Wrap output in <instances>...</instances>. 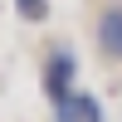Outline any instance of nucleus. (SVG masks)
<instances>
[{
	"label": "nucleus",
	"mask_w": 122,
	"mask_h": 122,
	"mask_svg": "<svg viewBox=\"0 0 122 122\" xmlns=\"http://www.w3.org/2000/svg\"><path fill=\"white\" fill-rule=\"evenodd\" d=\"M98 49H103V59H112V64H122V5H103L98 10Z\"/></svg>",
	"instance_id": "f03ea898"
},
{
	"label": "nucleus",
	"mask_w": 122,
	"mask_h": 122,
	"mask_svg": "<svg viewBox=\"0 0 122 122\" xmlns=\"http://www.w3.org/2000/svg\"><path fill=\"white\" fill-rule=\"evenodd\" d=\"M20 20H29V25H39V20H49V0H15Z\"/></svg>",
	"instance_id": "20e7f679"
},
{
	"label": "nucleus",
	"mask_w": 122,
	"mask_h": 122,
	"mask_svg": "<svg viewBox=\"0 0 122 122\" xmlns=\"http://www.w3.org/2000/svg\"><path fill=\"white\" fill-rule=\"evenodd\" d=\"M73 73H78V59L68 54V49H54L49 64H44V93H49V103H54V107L73 98Z\"/></svg>",
	"instance_id": "f257e3e1"
},
{
	"label": "nucleus",
	"mask_w": 122,
	"mask_h": 122,
	"mask_svg": "<svg viewBox=\"0 0 122 122\" xmlns=\"http://www.w3.org/2000/svg\"><path fill=\"white\" fill-rule=\"evenodd\" d=\"M54 112H59V122H103V107H98L93 93H73L68 103H59Z\"/></svg>",
	"instance_id": "7ed1b4c3"
}]
</instances>
